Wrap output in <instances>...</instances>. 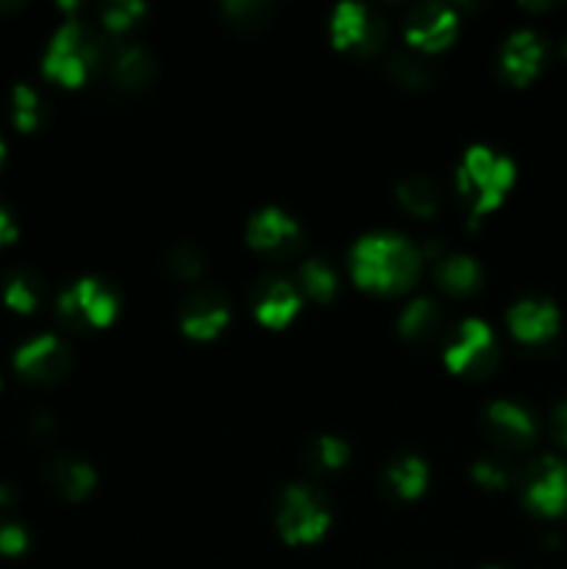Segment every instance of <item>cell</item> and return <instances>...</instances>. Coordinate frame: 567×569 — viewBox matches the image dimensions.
I'll return each instance as SVG.
<instances>
[{"label": "cell", "mask_w": 567, "mask_h": 569, "mask_svg": "<svg viewBox=\"0 0 567 569\" xmlns=\"http://www.w3.org/2000/svg\"><path fill=\"white\" fill-rule=\"evenodd\" d=\"M120 300L98 278H81L59 295V317L72 328H106L115 322Z\"/></svg>", "instance_id": "obj_7"}, {"label": "cell", "mask_w": 567, "mask_h": 569, "mask_svg": "<svg viewBox=\"0 0 567 569\" xmlns=\"http://www.w3.org/2000/svg\"><path fill=\"white\" fill-rule=\"evenodd\" d=\"M311 459L326 470H339L350 459V445L339 437H320L311 445Z\"/></svg>", "instance_id": "obj_27"}, {"label": "cell", "mask_w": 567, "mask_h": 569, "mask_svg": "<svg viewBox=\"0 0 567 569\" xmlns=\"http://www.w3.org/2000/svg\"><path fill=\"white\" fill-rule=\"evenodd\" d=\"M481 569H506V567H498V565H489V567H481Z\"/></svg>", "instance_id": "obj_36"}, {"label": "cell", "mask_w": 567, "mask_h": 569, "mask_svg": "<svg viewBox=\"0 0 567 569\" xmlns=\"http://www.w3.org/2000/svg\"><path fill=\"white\" fill-rule=\"evenodd\" d=\"M395 192H398L400 206H404V209H409L411 214H417V217L437 214L439 189L428 176H420V172H417V176H406L404 181L395 187Z\"/></svg>", "instance_id": "obj_22"}, {"label": "cell", "mask_w": 567, "mask_h": 569, "mask_svg": "<svg viewBox=\"0 0 567 569\" xmlns=\"http://www.w3.org/2000/svg\"><path fill=\"white\" fill-rule=\"evenodd\" d=\"M228 317H231V306L226 295L211 287L189 292L178 309L181 331L192 339H215L228 326Z\"/></svg>", "instance_id": "obj_11"}, {"label": "cell", "mask_w": 567, "mask_h": 569, "mask_svg": "<svg viewBox=\"0 0 567 569\" xmlns=\"http://www.w3.org/2000/svg\"><path fill=\"white\" fill-rule=\"evenodd\" d=\"M0 387H3V376H0Z\"/></svg>", "instance_id": "obj_38"}, {"label": "cell", "mask_w": 567, "mask_h": 569, "mask_svg": "<svg viewBox=\"0 0 567 569\" xmlns=\"http://www.w3.org/2000/svg\"><path fill=\"white\" fill-rule=\"evenodd\" d=\"M170 270L181 281H192V278H198L203 272V256L192 244H178L170 253Z\"/></svg>", "instance_id": "obj_30"}, {"label": "cell", "mask_w": 567, "mask_h": 569, "mask_svg": "<svg viewBox=\"0 0 567 569\" xmlns=\"http://www.w3.org/2000/svg\"><path fill=\"white\" fill-rule=\"evenodd\" d=\"M350 272L359 287L376 292H400L420 276V250L400 233H367L350 250Z\"/></svg>", "instance_id": "obj_1"}, {"label": "cell", "mask_w": 567, "mask_h": 569, "mask_svg": "<svg viewBox=\"0 0 567 569\" xmlns=\"http://www.w3.org/2000/svg\"><path fill=\"white\" fill-rule=\"evenodd\" d=\"M300 226L292 214H287L278 206H265L256 211L248 222V242L261 253L281 256L287 250L298 248Z\"/></svg>", "instance_id": "obj_13"}, {"label": "cell", "mask_w": 567, "mask_h": 569, "mask_svg": "<svg viewBox=\"0 0 567 569\" xmlns=\"http://www.w3.org/2000/svg\"><path fill=\"white\" fill-rule=\"evenodd\" d=\"M434 278L450 295H470L481 283V264L467 253L445 256L434 267Z\"/></svg>", "instance_id": "obj_18"}, {"label": "cell", "mask_w": 567, "mask_h": 569, "mask_svg": "<svg viewBox=\"0 0 567 569\" xmlns=\"http://www.w3.org/2000/svg\"><path fill=\"white\" fill-rule=\"evenodd\" d=\"M298 289H304V292L315 300H328L337 292V272L320 259H306L304 264L298 267Z\"/></svg>", "instance_id": "obj_24"}, {"label": "cell", "mask_w": 567, "mask_h": 569, "mask_svg": "<svg viewBox=\"0 0 567 569\" xmlns=\"http://www.w3.org/2000/svg\"><path fill=\"white\" fill-rule=\"evenodd\" d=\"M100 56V42L78 20H64L50 37L42 70L64 87H81Z\"/></svg>", "instance_id": "obj_3"}, {"label": "cell", "mask_w": 567, "mask_h": 569, "mask_svg": "<svg viewBox=\"0 0 567 569\" xmlns=\"http://www.w3.org/2000/svg\"><path fill=\"white\" fill-rule=\"evenodd\" d=\"M545 61V42L531 28H520L511 33L500 50V70L511 83L523 87L539 72Z\"/></svg>", "instance_id": "obj_15"}, {"label": "cell", "mask_w": 567, "mask_h": 569, "mask_svg": "<svg viewBox=\"0 0 567 569\" xmlns=\"http://www.w3.org/2000/svg\"><path fill=\"white\" fill-rule=\"evenodd\" d=\"M17 503V489L11 483H0V506Z\"/></svg>", "instance_id": "obj_34"}, {"label": "cell", "mask_w": 567, "mask_h": 569, "mask_svg": "<svg viewBox=\"0 0 567 569\" xmlns=\"http://www.w3.org/2000/svg\"><path fill=\"white\" fill-rule=\"evenodd\" d=\"M276 522L284 542L315 545L326 537L328 526H331V515H328L326 503H322L315 489L292 483L281 492Z\"/></svg>", "instance_id": "obj_4"}, {"label": "cell", "mask_w": 567, "mask_h": 569, "mask_svg": "<svg viewBox=\"0 0 567 569\" xmlns=\"http://www.w3.org/2000/svg\"><path fill=\"white\" fill-rule=\"evenodd\" d=\"M484 426L489 439L509 450H523L537 439V420L515 400H493L484 411Z\"/></svg>", "instance_id": "obj_12"}, {"label": "cell", "mask_w": 567, "mask_h": 569, "mask_svg": "<svg viewBox=\"0 0 567 569\" xmlns=\"http://www.w3.org/2000/svg\"><path fill=\"white\" fill-rule=\"evenodd\" d=\"M561 50H565V56H567V39H565V44H561Z\"/></svg>", "instance_id": "obj_37"}, {"label": "cell", "mask_w": 567, "mask_h": 569, "mask_svg": "<svg viewBox=\"0 0 567 569\" xmlns=\"http://www.w3.org/2000/svg\"><path fill=\"white\" fill-rule=\"evenodd\" d=\"M439 322H442V306L434 298H428V295H420V298H415L400 311L398 331L406 339H411V342H420V339H428L431 333H437Z\"/></svg>", "instance_id": "obj_19"}, {"label": "cell", "mask_w": 567, "mask_h": 569, "mask_svg": "<svg viewBox=\"0 0 567 569\" xmlns=\"http://www.w3.org/2000/svg\"><path fill=\"white\" fill-rule=\"evenodd\" d=\"M11 117H14V126L22 128V131L37 128L39 117H42V100H39V92L31 83H17L11 89Z\"/></svg>", "instance_id": "obj_25"}, {"label": "cell", "mask_w": 567, "mask_h": 569, "mask_svg": "<svg viewBox=\"0 0 567 569\" xmlns=\"http://www.w3.org/2000/svg\"><path fill=\"white\" fill-rule=\"evenodd\" d=\"M389 483H392L395 492L406 500H415L426 492L428 487V465L420 459V456H400V459L392 461V467L387 470Z\"/></svg>", "instance_id": "obj_21"}, {"label": "cell", "mask_w": 567, "mask_h": 569, "mask_svg": "<svg viewBox=\"0 0 567 569\" xmlns=\"http://www.w3.org/2000/svg\"><path fill=\"white\" fill-rule=\"evenodd\" d=\"M42 295H44L42 278H39L33 270H28V267L11 270L3 283V298L14 311H33L39 303H42Z\"/></svg>", "instance_id": "obj_23"}, {"label": "cell", "mask_w": 567, "mask_h": 569, "mask_svg": "<svg viewBox=\"0 0 567 569\" xmlns=\"http://www.w3.org/2000/svg\"><path fill=\"white\" fill-rule=\"evenodd\" d=\"M389 72H392L395 81L404 83V87H422V83L428 81L426 61H420L417 56H409V53L392 56V61H389Z\"/></svg>", "instance_id": "obj_28"}, {"label": "cell", "mask_w": 567, "mask_h": 569, "mask_svg": "<svg viewBox=\"0 0 567 569\" xmlns=\"http://www.w3.org/2000/svg\"><path fill=\"white\" fill-rule=\"evenodd\" d=\"M17 237V226H14V217L9 214L6 206H0V244L11 242Z\"/></svg>", "instance_id": "obj_33"}, {"label": "cell", "mask_w": 567, "mask_h": 569, "mask_svg": "<svg viewBox=\"0 0 567 569\" xmlns=\"http://www.w3.org/2000/svg\"><path fill=\"white\" fill-rule=\"evenodd\" d=\"M506 322L520 342L539 345L559 331V309L545 298H523L506 311Z\"/></svg>", "instance_id": "obj_14"}, {"label": "cell", "mask_w": 567, "mask_h": 569, "mask_svg": "<svg viewBox=\"0 0 567 569\" xmlns=\"http://www.w3.org/2000/svg\"><path fill=\"white\" fill-rule=\"evenodd\" d=\"M109 67L115 81L122 83V87H142L153 76V59H150L142 44H120L111 53Z\"/></svg>", "instance_id": "obj_20"}, {"label": "cell", "mask_w": 567, "mask_h": 569, "mask_svg": "<svg viewBox=\"0 0 567 569\" xmlns=\"http://www.w3.org/2000/svg\"><path fill=\"white\" fill-rule=\"evenodd\" d=\"M304 295L287 278H267L261 289L256 292V320L267 328H284L292 322V317L300 311Z\"/></svg>", "instance_id": "obj_16"}, {"label": "cell", "mask_w": 567, "mask_h": 569, "mask_svg": "<svg viewBox=\"0 0 567 569\" xmlns=\"http://www.w3.org/2000/svg\"><path fill=\"white\" fill-rule=\"evenodd\" d=\"M550 428H554V437L567 448V400L554 409V415H550Z\"/></svg>", "instance_id": "obj_32"}, {"label": "cell", "mask_w": 567, "mask_h": 569, "mask_svg": "<svg viewBox=\"0 0 567 569\" xmlns=\"http://www.w3.org/2000/svg\"><path fill=\"white\" fill-rule=\"evenodd\" d=\"M511 183H515V161L509 156L498 153L489 144H470L465 150L456 170V187L472 217L498 209Z\"/></svg>", "instance_id": "obj_2"}, {"label": "cell", "mask_w": 567, "mask_h": 569, "mask_svg": "<svg viewBox=\"0 0 567 569\" xmlns=\"http://www.w3.org/2000/svg\"><path fill=\"white\" fill-rule=\"evenodd\" d=\"M523 500L528 509L545 517H559L567 511V465L556 456L531 461L523 472Z\"/></svg>", "instance_id": "obj_8"}, {"label": "cell", "mask_w": 567, "mask_h": 569, "mask_svg": "<svg viewBox=\"0 0 567 569\" xmlns=\"http://www.w3.org/2000/svg\"><path fill=\"white\" fill-rule=\"evenodd\" d=\"M384 39H387V20L370 6L359 3V0H342L334 6L331 42L339 50L367 56L381 48Z\"/></svg>", "instance_id": "obj_6"}, {"label": "cell", "mask_w": 567, "mask_h": 569, "mask_svg": "<svg viewBox=\"0 0 567 569\" xmlns=\"http://www.w3.org/2000/svg\"><path fill=\"white\" fill-rule=\"evenodd\" d=\"M28 548V531L20 522L3 520L0 522V553L20 556Z\"/></svg>", "instance_id": "obj_31"}, {"label": "cell", "mask_w": 567, "mask_h": 569, "mask_svg": "<svg viewBox=\"0 0 567 569\" xmlns=\"http://www.w3.org/2000/svg\"><path fill=\"white\" fill-rule=\"evenodd\" d=\"M142 14L145 3H139V0H111V3L103 6V26L109 28V31L120 33L128 31Z\"/></svg>", "instance_id": "obj_26"}, {"label": "cell", "mask_w": 567, "mask_h": 569, "mask_svg": "<svg viewBox=\"0 0 567 569\" xmlns=\"http://www.w3.org/2000/svg\"><path fill=\"white\" fill-rule=\"evenodd\" d=\"M48 476H50V483H53V487L70 500L87 498V495L94 489V483H98V472H94V467L81 459H56L53 465H50Z\"/></svg>", "instance_id": "obj_17"}, {"label": "cell", "mask_w": 567, "mask_h": 569, "mask_svg": "<svg viewBox=\"0 0 567 569\" xmlns=\"http://www.w3.org/2000/svg\"><path fill=\"white\" fill-rule=\"evenodd\" d=\"M3 156H6V144H3V139H0V161H3Z\"/></svg>", "instance_id": "obj_35"}, {"label": "cell", "mask_w": 567, "mask_h": 569, "mask_svg": "<svg viewBox=\"0 0 567 569\" xmlns=\"http://www.w3.org/2000/svg\"><path fill=\"white\" fill-rule=\"evenodd\" d=\"M459 33V14L448 3H420L406 14L404 37L417 50H442Z\"/></svg>", "instance_id": "obj_9"}, {"label": "cell", "mask_w": 567, "mask_h": 569, "mask_svg": "<svg viewBox=\"0 0 567 569\" xmlns=\"http://www.w3.org/2000/svg\"><path fill=\"white\" fill-rule=\"evenodd\" d=\"M445 367L456 376H484L498 361V342L493 328L478 317H467L450 342L445 345Z\"/></svg>", "instance_id": "obj_5"}, {"label": "cell", "mask_w": 567, "mask_h": 569, "mask_svg": "<svg viewBox=\"0 0 567 569\" xmlns=\"http://www.w3.org/2000/svg\"><path fill=\"white\" fill-rule=\"evenodd\" d=\"M70 348L56 333H37L14 353V367L31 381H59L70 370Z\"/></svg>", "instance_id": "obj_10"}, {"label": "cell", "mask_w": 567, "mask_h": 569, "mask_svg": "<svg viewBox=\"0 0 567 569\" xmlns=\"http://www.w3.org/2000/svg\"><path fill=\"white\" fill-rule=\"evenodd\" d=\"M472 478H476L481 487L487 489H504L511 481V470L504 459H495V456H484L472 465Z\"/></svg>", "instance_id": "obj_29"}]
</instances>
